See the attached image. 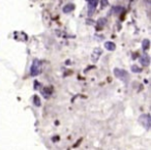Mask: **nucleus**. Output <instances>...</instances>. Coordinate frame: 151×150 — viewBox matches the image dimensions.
<instances>
[{
    "instance_id": "1",
    "label": "nucleus",
    "mask_w": 151,
    "mask_h": 150,
    "mask_svg": "<svg viewBox=\"0 0 151 150\" xmlns=\"http://www.w3.org/2000/svg\"><path fill=\"white\" fill-rule=\"evenodd\" d=\"M105 47L108 49V50L113 51L114 49H115V44H113V43H106V44H105Z\"/></svg>"
},
{
    "instance_id": "2",
    "label": "nucleus",
    "mask_w": 151,
    "mask_h": 150,
    "mask_svg": "<svg viewBox=\"0 0 151 150\" xmlns=\"http://www.w3.org/2000/svg\"><path fill=\"white\" fill-rule=\"evenodd\" d=\"M73 9V4H69V5H66V6L64 7L63 12H64V13H67V12H71Z\"/></svg>"
},
{
    "instance_id": "3",
    "label": "nucleus",
    "mask_w": 151,
    "mask_h": 150,
    "mask_svg": "<svg viewBox=\"0 0 151 150\" xmlns=\"http://www.w3.org/2000/svg\"><path fill=\"white\" fill-rule=\"evenodd\" d=\"M34 104H36V106H37V107L40 106V98H38V96H34Z\"/></svg>"
},
{
    "instance_id": "4",
    "label": "nucleus",
    "mask_w": 151,
    "mask_h": 150,
    "mask_svg": "<svg viewBox=\"0 0 151 150\" xmlns=\"http://www.w3.org/2000/svg\"><path fill=\"white\" fill-rule=\"evenodd\" d=\"M144 45H145V48L144 49H148V47H149V40H145V43H144Z\"/></svg>"
},
{
    "instance_id": "5",
    "label": "nucleus",
    "mask_w": 151,
    "mask_h": 150,
    "mask_svg": "<svg viewBox=\"0 0 151 150\" xmlns=\"http://www.w3.org/2000/svg\"><path fill=\"white\" fill-rule=\"evenodd\" d=\"M107 4H108V0H103V4H101L103 5V7H105Z\"/></svg>"
}]
</instances>
